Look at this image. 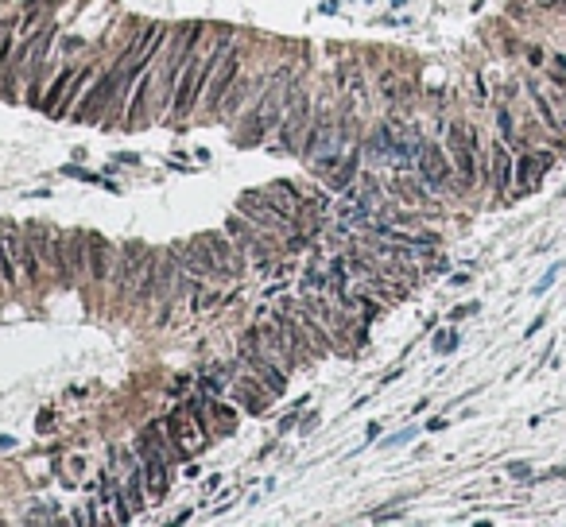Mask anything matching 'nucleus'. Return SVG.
I'll return each mask as SVG.
<instances>
[{
    "label": "nucleus",
    "mask_w": 566,
    "mask_h": 527,
    "mask_svg": "<svg viewBox=\"0 0 566 527\" xmlns=\"http://www.w3.org/2000/svg\"><path fill=\"white\" fill-rule=\"evenodd\" d=\"M357 136V117L353 113H346V117H334L330 105H322V113L318 117H310V128H307V140H302L299 155L302 163H307L310 175L326 178L334 167H338V159L349 152V144Z\"/></svg>",
    "instance_id": "1"
},
{
    "label": "nucleus",
    "mask_w": 566,
    "mask_h": 527,
    "mask_svg": "<svg viewBox=\"0 0 566 527\" xmlns=\"http://www.w3.org/2000/svg\"><path fill=\"white\" fill-rule=\"evenodd\" d=\"M291 86H295L291 70H272V74L264 78V94L252 101L249 120L241 125V144H244V147L260 144L268 132L280 128V117H283V105H287V94H291Z\"/></svg>",
    "instance_id": "2"
},
{
    "label": "nucleus",
    "mask_w": 566,
    "mask_h": 527,
    "mask_svg": "<svg viewBox=\"0 0 566 527\" xmlns=\"http://www.w3.org/2000/svg\"><path fill=\"white\" fill-rule=\"evenodd\" d=\"M186 244H191L194 256L206 264L217 279H241L244 271H249V260H244L241 249L229 241V233L225 237L221 233H202V237H191Z\"/></svg>",
    "instance_id": "3"
},
{
    "label": "nucleus",
    "mask_w": 566,
    "mask_h": 527,
    "mask_svg": "<svg viewBox=\"0 0 566 527\" xmlns=\"http://www.w3.org/2000/svg\"><path fill=\"white\" fill-rule=\"evenodd\" d=\"M310 117H315V97H310V89L302 86L299 78H295L291 94H287V105H283L280 128H276V136H280V147H283V152H299V147H302V140H307V128H310Z\"/></svg>",
    "instance_id": "4"
},
{
    "label": "nucleus",
    "mask_w": 566,
    "mask_h": 527,
    "mask_svg": "<svg viewBox=\"0 0 566 527\" xmlns=\"http://www.w3.org/2000/svg\"><path fill=\"white\" fill-rule=\"evenodd\" d=\"M225 233H229V241L241 249V256L244 260H252L260 271H272L276 268V252H280V244L272 241V237H264L256 225H252L249 217H241V213H233V217L225 221Z\"/></svg>",
    "instance_id": "5"
},
{
    "label": "nucleus",
    "mask_w": 566,
    "mask_h": 527,
    "mask_svg": "<svg viewBox=\"0 0 566 527\" xmlns=\"http://www.w3.org/2000/svg\"><path fill=\"white\" fill-rule=\"evenodd\" d=\"M477 132L465 128L462 120H450L446 125V152L450 163H454V175L462 178V186H477L481 171H477Z\"/></svg>",
    "instance_id": "6"
},
{
    "label": "nucleus",
    "mask_w": 566,
    "mask_h": 527,
    "mask_svg": "<svg viewBox=\"0 0 566 527\" xmlns=\"http://www.w3.org/2000/svg\"><path fill=\"white\" fill-rule=\"evenodd\" d=\"M415 175L423 178L431 191H442V186L454 183V163H450V152L438 147L434 140H423L419 147V163H415Z\"/></svg>",
    "instance_id": "7"
},
{
    "label": "nucleus",
    "mask_w": 566,
    "mask_h": 527,
    "mask_svg": "<svg viewBox=\"0 0 566 527\" xmlns=\"http://www.w3.org/2000/svg\"><path fill=\"white\" fill-rule=\"evenodd\" d=\"M144 256H147L144 244H125V249L113 252V271H109V291H113V299H125V295L132 291L136 271H140Z\"/></svg>",
    "instance_id": "8"
},
{
    "label": "nucleus",
    "mask_w": 566,
    "mask_h": 527,
    "mask_svg": "<svg viewBox=\"0 0 566 527\" xmlns=\"http://www.w3.org/2000/svg\"><path fill=\"white\" fill-rule=\"evenodd\" d=\"M241 365H244V373H252L272 395H283V392H287V368L276 365L272 357H264L260 349H249V345H244V349H241Z\"/></svg>",
    "instance_id": "9"
},
{
    "label": "nucleus",
    "mask_w": 566,
    "mask_h": 527,
    "mask_svg": "<svg viewBox=\"0 0 566 527\" xmlns=\"http://www.w3.org/2000/svg\"><path fill=\"white\" fill-rule=\"evenodd\" d=\"M272 322L280 326V334H283V341H287V349H291V357H295V365H299V368H307L315 357H322V353H318V345L307 337V329L295 322V318L287 314V310L272 314Z\"/></svg>",
    "instance_id": "10"
},
{
    "label": "nucleus",
    "mask_w": 566,
    "mask_h": 527,
    "mask_svg": "<svg viewBox=\"0 0 566 527\" xmlns=\"http://www.w3.org/2000/svg\"><path fill=\"white\" fill-rule=\"evenodd\" d=\"M551 167H555V155L528 147V152H523L520 159H516V167H512V183H516V191H520V194H531V191L539 186V178H543Z\"/></svg>",
    "instance_id": "11"
},
{
    "label": "nucleus",
    "mask_w": 566,
    "mask_h": 527,
    "mask_svg": "<svg viewBox=\"0 0 566 527\" xmlns=\"http://www.w3.org/2000/svg\"><path fill=\"white\" fill-rule=\"evenodd\" d=\"M241 66H244V55H241V47H229V55L221 59V66L213 70V78H210V86H206V105H210V113H217V105H221V97L229 94V86H233L237 78H241Z\"/></svg>",
    "instance_id": "12"
},
{
    "label": "nucleus",
    "mask_w": 566,
    "mask_h": 527,
    "mask_svg": "<svg viewBox=\"0 0 566 527\" xmlns=\"http://www.w3.org/2000/svg\"><path fill=\"white\" fill-rule=\"evenodd\" d=\"M113 244L105 233H86V276L94 283H109V271H113Z\"/></svg>",
    "instance_id": "13"
},
{
    "label": "nucleus",
    "mask_w": 566,
    "mask_h": 527,
    "mask_svg": "<svg viewBox=\"0 0 566 527\" xmlns=\"http://www.w3.org/2000/svg\"><path fill=\"white\" fill-rule=\"evenodd\" d=\"M159 256L163 252L147 249L140 271H136V283H132V307H152L159 299Z\"/></svg>",
    "instance_id": "14"
},
{
    "label": "nucleus",
    "mask_w": 566,
    "mask_h": 527,
    "mask_svg": "<svg viewBox=\"0 0 566 527\" xmlns=\"http://www.w3.org/2000/svg\"><path fill=\"white\" fill-rule=\"evenodd\" d=\"M136 454H140V465H144V484H147V492L163 500V497H167V489H171L167 458L155 454V450H147V446H140V442H136Z\"/></svg>",
    "instance_id": "15"
},
{
    "label": "nucleus",
    "mask_w": 566,
    "mask_h": 527,
    "mask_svg": "<svg viewBox=\"0 0 566 527\" xmlns=\"http://www.w3.org/2000/svg\"><path fill=\"white\" fill-rule=\"evenodd\" d=\"M155 78H159V66L155 62H147L144 70H140V78H136V89H132V97H128V120L125 125L128 128H136V125H144L147 120V94L155 89Z\"/></svg>",
    "instance_id": "16"
},
{
    "label": "nucleus",
    "mask_w": 566,
    "mask_h": 527,
    "mask_svg": "<svg viewBox=\"0 0 566 527\" xmlns=\"http://www.w3.org/2000/svg\"><path fill=\"white\" fill-rule=\"evenodd\" d=\"M361 163H365V147H361V140H353L349 144V152L338 159V167L326 175V183H330V191H346V186H353L357 183V175H361Z\"/></svg>",
    "instance_id": "17"
},
{
    "label": "nucleus",
    "mask_w": 566,
    "mask_h": 527,
    "mask_svg": "<svg viewBox=\"0 0 566 527\" xmlns=\"http://www.w3.org/2000/svg\"><path fill=\"white\" fill-rule=\"evenodd\" d=\"M512 167H516L512 147H508L504 140H497V144H493V167H489V178H493V191L500 198H504L508 186H512Z\"/></svg>",
    "instance_id": "18"
},
{
    "label": "nucleus",
    "mask_w": 566,
    "mask_h": 527,
    "mask_svg": "<svg viewBox=\"0 0 566 527\" xmlns=\"http://www.w3.org/2000/svg\"><path fill=\"white\" fill-rule=\"evenodd\" d=\"M252 86H256V81H252L249 74H241V78H237L233 86H229V94L221 97V105H217V113H213V117H221V120H237V113H241V109H244V101L252 97Z\"/></svg>",
    "instance_id": "19"
},
{
    "label": "nucleus",
    "mask_w": 566,
    "mask_h": 527,
    "mask_svg": "<svg viewBox=\"0 0 566 527\" xmlns=\"http://www.w3.org/2000/svg\"><path fill=\"white\" fill-rule=\"evenodd\" d=\"M373 86H376V94H380L388 105H400V101H404V94H407V81H404V74H400V70H380L373 78Z\"/></svg>",
    "instance_id": "20"
},
{
    "label": "nucleus",
    "mask_w": 566,
    "mask_h": 527,
    "mask_svg": "<svg viewBox=\"0 0 566 527\" xmlns=\"http://www.w3.org/2000/svg\"><path fill=\"white\" fill-rule=\"evenodd\" d=\"M70 78H74V66H62V70L55 74V81L43 89V101H39V109L51 113V117H55V109H59L62 94H67V86H70Z\"/></svg>",
    "instance_id": "21"
},
{
    "label": "nucleus",
    "mask_w": 566,
    "mask_h": 527,
    "mask_svg": "<svg viewBox=\"0 0 566 527\" xmlns=\"http://www.w3.org/2000/svg\"><path fill=\"white\" fill-rule=\"evenodd\" d=\"M206 411H210L213 431H221V434H233L237 431V411L229 407V403H221L217 395H210V400H206Z\"/></svg>",
    "instance_id": "22"
},
{
    "label": "nucleus",
    "mask_w": 566,
    "mask_h": 527,
    "mask_svg": "<svg viewBox=\"0 0 566 527\" xmlns=\"http://www.w3.org/2000/svg\"><path fill=\"white\" fill-rule=\"evenodd\" d=\"M67 264H70V276H74V279L86 271V229H74V233H67Z\"/></svg>",
    "instance_id": "23"
},
{
    "label": "nucleus",
    "mask_w": 566,
    "mask_h": 527,
    "mask_svg": "<svg viewBox=\"0 0 566 527\" xmlns=\"http://www.w3.org/2000/svg\"><path fill=\"white\" fill-rule=\"evenodd\" d=\"M497 132H500V140H504L508 147H523V136L516 132V117H512V109H508L504 101L497 105Z\"/></svg>",
    "instance_id": "24"
},
{
    "label": "nucleus",
    "mask_w": 566,
    "mask_h": 527,
    "mask_svg": "<svg viewBox=\"0 0 566 527\" xmlns=\"http://www.w3.org/2000/svg\"><path fill=\"white\" fill-rule=\"evenodd\" d=\"M89 74H94V66H78V70H74V78H70L67 94H62L59 109H55V117H70V105H74V94H78V89H81V86H86V81H89Z\"/></svg>",
    "instance_id": "25"
},
{
    "label": "nucleus",
    "mask_w": 566,
    "mask_h": 527,
    "mask_svg": "<svg viewBox=\"0 0 566 527\" xmlns=\"http://www.w3.org/2000/svg\"><path fill=\"white\" fill-rule=\"evenodd\" d=\"M458 349V329H442L434 334V353H454Z\"/></svg>",
    "instance_id": "26"
},
{
    "label": "nucleus",
    "mask_w": 566,
    "mask_h": 527,
    "mask_svg": "<svg viewBox=\"0 0 566 527\" xmlns=\"http://www.w3.org/2000/svg\"><path fill=\"white\" fill-rule=\"evenodd\" d=\"M547 81H551V86H559V89H566V62H559V59L547 62Z\"/></svg>",
    "instance_id": "27"
},
{
    "label": "nucleus",
    "mask_w": 566,
    "mask_h": 527,
    "mask_svg": "<svg viewBox=\"0 0 566 527\" xmlns=\"http://www.w3.org/2000/svg\"><path fill=\"white\" fill-rule=\"evenodd\" d=\"M559 271H562V264H551V268L543 271V279H539V283L531 287V295H547V287L555 283V276H559Z\"/></svg>",
    "instance_id": "28"
},
{
    "label": "nucleus",
    "mask_w": 566,
    "mask_h": 527,
    "mask_svg": "<svg viewBox=\"0 0 566 527\" xmlns=\"http://www.w3.org/2000/svg\"><path fill=\"white\" fill-rule=\"evenodd\" d=\"M412 438H415L412 426H407V431H396L392 438H384V450H388V446H404V442H412Z\"/></svg>",
    "instance_id": "29"
},
{
    "label": "nucleus",
    "mask_w": 566,
    "mask_h": 527,
    "mask_svg": "<svg viewBox=\"0 0 566 527\" xmlns=\"http://www.w3.org/2000/svg\"><path fill=\"white\" fill-rule=\"evenodd\" d=\"M465 314H477V302H465V307H454V310H450V318H454V322H458V318H465Z\"/></svg>",
    "instance_id": "30"
},
{
    "label": "nucleus",
    "mask_w": 566,
    "mask_h": 527,
    "mask_svg": "<svg viewBox=\"0 0 566 527\" xmlns=\"http://www.w3.org/2000/svg\"><path fill=\"white\" fill-rule=\"evenodd\" d=\"M543 322H547V314H539V318H531V326L523 329V337H531V334H539V329H543Z\"/></svg>",
    "instance_id": "31"
},
{
    "label": "nucleus",
    "mask_w": 566,
    "mask_h": 527,
    "mask_svg": "<svg viewBox=\"0 0 566 527\" xmlns=\"http://www.w3.org/2000/svg\"><path fill=\"white\" fill-rule=\"evenodd\" d=\"M426 271H434V276H446V271H450V260H442V256H438V260H434Z\"/></svg>",
    "instance_id": "32"
},
{
    "label": "nucleus",
    "mask_w": 566,
    "mask_h": 527,
    "mask_svg": "<svg viewBox=\"0 0 566 527\" xmlns=\"http://www.w3.org/2000/svg\"><path fill=\"white\" fill-rule=\"evenodd\" d=\"M299 426H302V434L315 431V426H318V411H315V415H307V419H299Z\"/></svg>",
    "instance_id": "33"
},
{
    "label": "nucleus",
    "mask_w": 566,
    "mask_h": 527,
    "mask_svg": "<svg viewBox=\"0 0 566 527\" xmlns=\"http://www.w3.org/2000/svg\"><path fill=\"white\" fill-rule=\"evenodd\" d=\"M295 426H299V415H287V419H280V434H283V431H295Z\"/></svg>",
    "instance_id": "34"
},
{
    "label": "nucleus",
    "mask_w": 566,
    "mask_h": 527,
    "mask_svg": "<svg viewBox=\"0 0 566 527\" xmlns=\"http://www.w3.org/2000/svg\"><path fill=\"white\" fill-rule=\"evenodd\" d=\"M376 434H380V423H368V426H365V442H373Z\"/></svg>",
    "instance_id": "35"
},
{
    "label": "nucleus",
    "mask_w": 566,
    "mask_h": 527,
    "mask_svg": "<svg viewBox=\"0 0 566 527\" xmlns=\"http://www.w3.org/2000/svg\"><path fill=\"white\" fill-rule=\"evenodd\" d=\"M12 446H16V438H12V434H4V438H0V450H12Z\"/></svg>",
    "instance_id": "36"
}]
</instances>
